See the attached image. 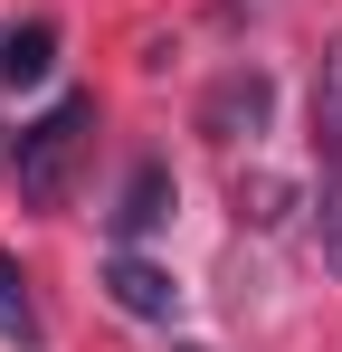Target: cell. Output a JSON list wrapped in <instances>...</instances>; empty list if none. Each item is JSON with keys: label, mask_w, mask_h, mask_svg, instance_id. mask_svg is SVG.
Instances as JSON below:
<instances>
[{"label": "cell", "mask_w": 342, "mask_h": 352, "mask_svg": "<svg viewBox=\"0 0 342 352\" xmlns=\"http://www.w3.org/2000/svg\"><path fill=\"white\" fill-rule=\"evenodd\" d=\"M86 143H95V96H86V86L57 96L48 115H29L19 133H10V181H19V200H29V210H57V200L76 190Z\"/></svg>", "instance_id": "cell-1"}, {"label": "cell", "mask_w": 342, "mask_h": 352, "mask_svg": "<svg viewBox=\"0 0 342 352\" xmlns=\"http://www.w3.org/2000/svg\"><path fill=\"white\" fill-rule=\"evenodd\" d=\"M314 200H304V219H314V248H323V267L342 276V38L323 48L314 67Z\"/></svg>", "instance_id": "cell-2"}, {"label": "cell", "mask_w": 342, "mask_h": 352, "mask_svg": "<svg viewBox=\"0 0 342 352\" xmlns=\"http://www.w3.org/2000/svg\"><path fill=\"white\" fill-rule=\"evenodd\" d=\"M266 115H276L266 67H228L219 86L200 96V133H209V143H257V133H266Z\"/></svg>", "instance_id": "cell-3"}, {"label": "cell", "mask_w": 342, "mask_h": 352, "mask_svg": "<svg viewBox=\"0 0 342 352\" xmlns=\"http://www.w3.org/2000/svg\"><path fill=\"white\" fill-rule=\"evenodd\" d=\"M105 295L124 305V314H143V324H171V314H181L171 267H162V257H143V248H114V257H105Z\"/></svg>", "instance_id": "cell-4"}, {"label": "cell", "mask_w": 342, "mask_h": 352, "mask_svg": "<svg viewBox=\"0 0 342 352\" xmlns=\"http://www.w3.org/2000/svg\"><path fill=\"white\" fill-rule=\"evenodd\" d=\"M162 219H171V162H133V172H124V190H114V210H105L114 248H143Z\"/></svg>", "instance_id": "cell-5"}, {"label": "cell", "mask_w": 342, "mask_h": 352, "mask_svg": "<svg viewBox=\"0 0 342 352\" xmlns=\"http://www.w3.org/2000/svg\"><path fill=\"white\" fill-rule=\"evenodd\" d=\"M57 67V19H10L0 29V86L19 96V86H48Z\"/></svg>", "instance_id": "cell-6"}, {"label": "cell", "mask_w": 342, "mask_h": 352, "mask_svg": "<svg viewBox=\"0 0 342 352\" xmlns=\"http://www.w3.org/2000/svg\"><path fill=\"white\" fill-rule=\"evenodd\" d=\"M0 343H19V352H38V343H48L38 295H29V267H19V257H0Z\"/></svg>", "instance_id": "cell-7"}]
</instances>
